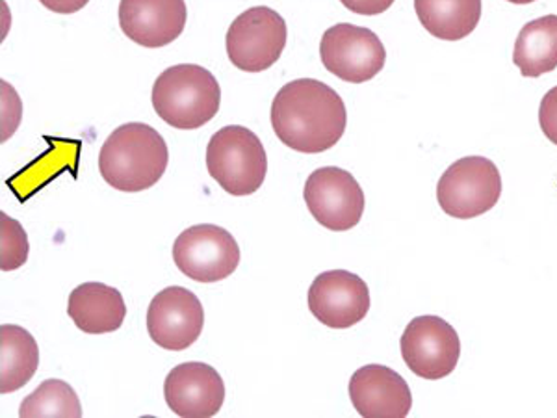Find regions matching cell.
<instances>
[{"label":"cell","instance_id":"obj_1","mask_svg":"<svg viewBox=\"0 0 557 418\" xmlns=\"http://www.w3.org/2000/svg\"><path fill=\"white\" fill-rule=\"evenodd\" d=\"M348 125L343 97L317 78H298L278 89L272 127L286 147L317 155L335 147Z\"/></svg>","mask_w":557,"mask_h":418},{"label":"cell","instance_id":"obj_2","mask_svg":"<svg viewBox=\"0 0 557 418\" xmlns=\"http://www.w3.org/2000/svg\"><path fill=\"white\" fill-rule=\"evenodd\" d=\"M170 164L162 134L146 123H125L108 136L99 152V172L112 188L127 194L149 190Z\"/></svg>","mask_w":557,"mask_h":418},{"label":"cell","instance_id":"obj_3","mask_svg":"<svg viewBox=\"0 0 557 418\" xmlns=\"http://www.w3.org/2000/svg\"><path fill=\"white\" fill-rule=\"evenodd\" d=\"M222 104V89L209 70L178 64L159 75L152 86V107L170 127L196 131L214 120Z\"/></svg>","mask_w":557,"mask_h":418},{"label":"cell","instance_id":"obj_4","mask_svg":"<svg viewBox=\"0 0 557 418\" xmlns=\"http://www.w3.org/2000/svg\"><path fill=\"white\" fill-rule=\"evenodd\" d=\"M207 170L231 196H251L267 179V151L253 131L227 125L210 138Z\"/></svg>","mask_w":557,"mask_h":418},{"label":"cell","instance_id":"obj_5","mask_svg":"<svg viewBox=\"0 0 557 418\" xmlns=\"http://www.w3.org/2000/svg\"><path fill=\"white\" fill-rule=\"evenodd\" d=\"M502 196V175L493 160L465 157L443 173L437 184L438 207L457 220H472L494 209Z\"/></svg>","mask_w":557,"mask_h":418},{"label":"cell","instance_id":"obj_6","mask_svg":"<svg viewBox=\"0 0 557 418\" xmlns=\"http://www.w3.org/2000/svg\"><path fill=\"white\" fill-rule=\"evenodd\" d=\"M286 38L288 28L283 15L268 7L249 8L228 26V60L246 73L270 70L285 51Z\"/></svg>","mask_w":557,"mask_h":418},{"label":"cell","instance_id":"obj_7","mask_svg":"<svg viewBox=\"0 0 557 418\" xmlns=\"http://www.w3.org/2000/svg\"><path fill=\"white\" fill-rule=\"evenodd\" d=\"M240 246L227 229L201 223L186 229L173 244V260L186 278L218 283L240 265Z\"/></svg>","mask_w":557,"mask_h":418},{"label":"cell","instance_id":"obj_8","mask_svg":"<svg viewBox=\"0 0 557 418\" xmlns=\"http://www.w3.org/2000/svg\"><path fill=\"white\" fill-rule=\"evenodd\" d=\"M399 349L412 374L437 381L456 370L461 357V341L444 318L425 315L412 318L401 335Z\"/></svg>","mask_w":557,"mask_h":418},{"label":"cell","instance_id":"obj_9","mask_svg":"<svg viewBox=\"0 0 557 418\" xmlns=\"http://www.w3.org/2000/svg\"><path fill=\"white\" fill-rule=\"evenodd\" d=\"M305 204L322 228L343 233L361 222L367 207L361 184L351 173L336 165L312 172L305 183Z\"/></svg>","mask_w":557,"mask_h":418},{"label":"cell","instance_id":"obj_10","mask_svg":"<svg viewBox=\"0 0 557 418\" xmlns=\"http://www.w3.org/2000/svg\"><path fill=\"white\" fill-rule=\"evenodd\" d=\"M320 58L323 67L344 83L362 84L383 71L386 51L370 28L338 23L323 34Z\"/></svg>","mask_w":557,"mask_h":418},{"label":"cell","instance_id":"obj_11","mask_svg":"<svg viewBox=\"0 0 557 418\" xmlns=\"http://www.w3.org/2000/svg\"><path fill=\"white\" fill-rule=\"evenodd\" d=\"M205 311L201 299L183 286L160 291L147 309V331L160 348L183 352L201 336Z\"/></svg>","mask_w":557,"mask_h":418},{"label":"cell","instance_id":"obj_12","mask_svg":"<svg viewBox=\"0 0 557 418\" xmlns=\"http://www.w3.org/2000/svg\"><path fill=\"white\" fill-rule=\"evenodd\" d=\"M309 309L331 330H349L370 311V291L364 279L348 270H330L312 281Z\"/></svg>","mask_w":557,"mask_h":418},{"label":"cell","instance_id":"obj_13","mask_svg":"<svg viewBox=\"0 0 557 418\" xmlns=\"http://www.w3.org/2000/svg\"><path fill=\"white\" fill-rule=\"evenodd\" d=\"M164 398L177 417H214L225 402V383L207 362H183L165 378Z\"/></svg>","mask_w":557,"mask_h":418},{"label":"cell","instance_id":"obj_14","mask_svg":"<svg viewBox=\"0 0 557 418\" xmlns=\"http://www.w3.org/2000/svg\"><path fill=\"white\" fill-rule=\"evenodd\" d=\"M188 20L186 0H121L123 34L146 49L172 44L184 33Z\"/></svg>","mask_w":557,"mask_h":418},{"label":"cell","instance_id":"obj_15","mask_svg":"<svg viewBox=\"0 0 557 418\" xmlns=\"http://www.w3.org/2000/svg\"><path fill=\"white\" fill-rule=\"evenodd\" d=\"M349 399L364 418H404L411 413L412 394L407 381L383 365H367L349 380Z\"/></svg>","mask_w":557,"mask_h":418},{"label":"cell","instance_id":"obj_16","mask_svg":"<svg viewBox=\"0 0 557 418\" xmlns=\"http://www.w3.org/2000/svg\"><path fill=\"white\" fill-rule=\"evenodd\" d=\"M67 315L84 333L102 335L120 330L127 317V305L114 286L89 281L71 292Z\"/></svg>","mask_w":557,"mask_h":418},{"label":"cell","instance_id":"obj_17","mask_svg":"<svg viewBox=\"0 0 557 418\" xmlns=\"http://www.w3.org/2000/svg\"><path fill=\"white\" fill-rule=\"evenodd\" d=\"M482 10V0H414L418 21L443 41H459L474 33Z\"/></svg>","mask_w":557,"mask_h":418},{"label":"cell","instance_id":"obj_18","mask_svg":"<svg viewBox=\"0 0 557 418\" xmlns=\"http://www.w3.org/2000/svg\"><path fill=\"white\" fill-rule=\"evenodd\" d=\"M39 348L25 328L0 325V393L20 391L38 372Z\"/></svg>","mask_w":557,"mask_h":418},{"label":"cell","instance_id":"obj_19","mask_svg":"<svg viewBox=\"0 0 557 418\" xmlns=\"http://www.w3.org/2000/svg\"><path fill=\"white\" fill-rule=\"evenodd\" d=\"M513 64L525 78H539L556 70L557 15H545L522 26L515 41Z\"/></svg>","mask_w":557,"mask_h":418},{"label":"cell","instance_id":"obj_20","mask_svg":"<svg viewBox=\"0 0 557 418\" xmlns=\"http://www.w3.org/2000/svg\"><path fill=\"white\" fill-rule=\"evenodd\" d=\"M20 417H83V406L75 389L62 380H45L28 394L20 407Z\"/></svg>","mask_w":557,"mask_h":418},{"label":"cell","instance_id":"obj_21","mask_svg":"<svg viewBox=\"0 0 557 418\" xmlns=\"http://www.w3.org/2000/svg\"><path fill=\"white\" fill-rule=\"evenodd\" d=\"M28 260V236L17 220L0 214V270L13 272Z\"/></svg>","mask_w":557,"mask_h":418},{"label":"cell","instance_id":"obj_22","mask_svg":"<svg viewBox=\"0 0 557 418\" xmlns=\"http://www.w3.org/2000/svg\"><path fill=\"white\" fill-rule=\"evenodd\" d=\"M539 125L546 138L557 146V86L548 89L539 107Z\"/></svg>","mask_w":557,"mask_h":418},{"label":"cell","instance_id":"obj_23","mask_svg":"<svg viewBox=\"0 0 557 418\" xmlns=\"http://www.w3.org/2000/svg\"><path fill=\"white\" fill-rule=\"evenodd\" d=\"M341 2L344 8H348L349 12L368 15V17L385 13L394 4V0H341Z\"/></svg>","mask_w":557,"mask_h":418},{"label":"cell","instance_id":"obj_24","mask_svg":"<svg viewBox=\"0 0 557 418\" xmlns=\"http://www.w3.org/2000/svg\"><path fill=\"white\" fill-rule=\"evenodd\" d=\"M39 2L51 12L70 15V13L81 12L89 0H39Z\"/></svg>","mask_w":557,"mask_h":418},{"label":"cell","instance_id":"obj_25","mask_svg":"<svg viewBox=\"0 0 557 418\" xmlns=\"http://www.w3.org/2000/svg\"><path fill=\"white\" fill-rule=\"evenodd\" d=\"M507 2H511V4H532L535 0H507Z\"/></svg>","mask_w":557,"mask_h":418}]
</instances>
